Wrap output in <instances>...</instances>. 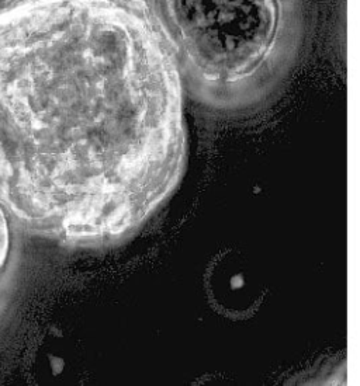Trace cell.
<instances>
[{
    "label": "cell",
    "mask_w": 360,
    "mask_h": 386,
    "mask_svg": "<svg viewBox=\"0 0 360 386\" xmlns=\"http://www.w3.org/2000/svg\"><path fill=\"white\" fill-rule=\"evenodd\" d=\"M183 83L145 0L0 7V207L66 246L128 236L179 183Z\"/></svg>",
    "instance_id": "1"
},
{
    "label": "cell",
    "mask_w": 360,
    "mask_h": 386,
    "mask_svg": "<svg viewBox=\"0 0 360 386\" xmlns=\"http://www.w3.org/2000/svg\"><path fill=\"white\" fill-rule=\"evenodd\" d=\"M183 86L220 93L253 73L279 28L277 0H145Z\"/></svg>",
    "instance_id": "2"
},
{
    "label": "cell",
    "mask_w": 360,
    "mask_h": 386,
    "mask_svg": "<svg viewBox=\"0 0 360 386\" xmlns=\"http://www.w3.org/2000/svg\"><path fill=\"white\" fill-rule=\"evenodd\" d=\"M10 247V230L7 213L0 207V271L4 266Z\"/></svg>",
    "instance_id": "3"
}]
</instances>
